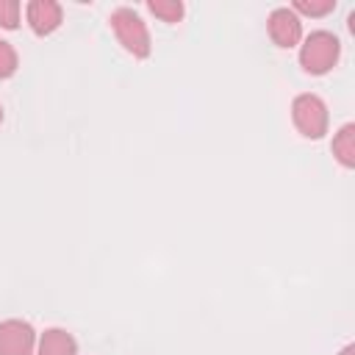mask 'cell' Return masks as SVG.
<instances>
[{
  "label": "cell",
  "instance_id": "obj_1",
  "mask_svg": "<svg viewBox=\"0 0 355 355\" xmlns=\"http://www.w3.org/2000/svg\"><path fill=\"white\" fill-rule=\"evenodd\" d=\"M338 55H341L338 36H333L330 31H313L300 50V64L308 75H324L336 67Z\"/></svg>",
  "mask_w": 355,
  "mask_h": 355
},
{
  "label": "cell",
  "instance_id": "obj_2",
  "mask_svg": "<svg viewBox=\"0 0 355 355\" xmlns=\"http://www.w3.org/2000/svg\"><path fill=\"white\" fill-rule=\"evenodd\" d=\"M111 28L119 39V44L136 55V58H147L150 55V31L141 22V17L133 8H116L111 14Z\"/></svg>",
  "mask_w": 355,
  "mask_h": 355
},
{
  "label": "cell",
  "instance_id": "obj_3",
  "mask_svg": "<svg viewBox=\"0 0 355 355\" xmlns=\"http://www.w3.org/2000/svg\"><path fill=\"white\" fill-rule=\"evenodd\" d=\"M291 119L305 139H322L327 133V108L316 94H300L291 103Z\"/></svg>",
  "mask_w": 355,
  "mask_h": 355
},
{
  "label": "cell",
  "instance_id": "obj_4",
  "mask_svg": "<svg viewBox=\"0 0 355 355\" xmlns=\"http://www.w3.org/2000/svg\"><path fill=\"white\" fill-rule=\"evenodd\" d=\"M36 344L33 327L22 319L0 322V355H31Z\"/></svg>",
  "mask_w": 355,
  "mask_h": 355
},
{
  "label": "cell",
  "instance_id": "obj_5",
  "mask_svg": "<svg viewBox=\"0 0 355 355\" xmlns=\"http://www.w3.org/2000/svg\"><path fill=\"white\" fill-rule=\"evenodd\" d=\"M266 28H269V36L277 47H294L302 36V22L291 8H275L269 14Z\"/></svg>",
  "mask_w": 355,
  "mask_h": 355
},
{
  "label": "cell",
  "instance_id": "obj_6",
  "mask_svg": "<svg viewBox=\"0 0 355 355\" xmlns=\"http://www.w3.org/2000/svg\"><path fill=\"white\" fill-rule=\"evenodd\" d=\"M25 17L36 36H47L61 25V6L55 0H31Z\"/></svg>",
  "mask_w": 355,
  "mask_h": 355
},
{
  "label": "cell",
  "instance_id": "obj_7",
  "mask_svg": "<svg viewBox=\"0 0 355 355\" xmlns=\"http://www.w3.org/2000/svg\"><path fill=\"white\" fill-rule=\"evenodd\" d=\"M75 352H78L75 338L61 327H50L39 338V355H75Z\"/></svg>",
  "mask_w": 355,
  "mask_h": 355
},
{
  "label": "cell",
  "instance_id": "obj_8",
  "mask_svg": "<svg viewBox=\"0 0 355 355\" xmlns=\"http://www.w3.org/2000/svg\"><path fill=\"white\" fill-rule=\"evenodd\" d=\"M333 155L338 158L341 166L352 169L355 166V125H344L336 136H333Z\"/></svg>",
  "mask_w": 355,
  "mask_h": 355
},
{
  "label": "cell",
  "instance_id": "obj_9",
  "mask_svg": "<svg viewBox=\"0 0 355 355\" xmlns=\"http://www.w3.org/2000/svg\"><path fill=\"white\" fill-rule=\"evenodd\" d=\"M147 8L164 22H178L183 17V3L180 0H147Z\"/></svg>",
  "mask_w": 355,
  "mask_h": 355
},
{
  "label": "cell",
  "instance_id": "obj_10",
  "mask_svg": "<svg viewBox=\"0 0 355 355\" xmlns=\"http://www.w3.org/2000/svg\"><path fill=\"white\" fill-rule=\"evenodd\" d=\"M333 8H336V0H297L291 11L294 14L300 11V14H311V17H324Z\"/></svg>",
  "mask_w": 355,
  "mask_h": 355
},
{
  "label": "cell",
  "instance_id": "obj_11",
  "mask_svg": "<svg viewBox=\"0 0 355 355\" xmlns=\"http://www.w3.org/2000/svg\"><path fill=\"white\" fill-rule=\"evenodd\" d=\"M14 72H17V50L6 39H0V80L11 78Z\"/></svg>",
  "mask_w": 355,
  "mask_h": 355
},
{
  "label": "cell",
  "instance_id": "obj_12",
  "mask_svg": "<svg viewBox=\"0 0 355 355\" xmlns=\"http://www.w3.org/2000/svg\"><path fill=\"white\" fill-rule=\"evenodd\" d=\"M19 25V3L17 0H0V28L14 31Z\"/></svg>",
  "mask_w": 355,
  "mask_h": 355
},
{
  "label": "cell",
  "instance_id": "obj_13",
  "mask_svg": "<svg viewBox=\"0 0 355 355\" xmlns=\"http://www.w3.org/2000/svg\"><path fill=\"white\" fill-rule=\"evenodd\" d=\"M341 355H355V347H352V344H349V347H344V349H341Z\"/></svg>",
  "mask_w": 355,
  "mask_h": 355
},
{
  "label": "cell",
  "instance_id": "obj_14",
  "mask_svg": "<svg viewBox=\"0 0 355 355\" xmlns=\"http://www.w3.org/2000/svg\"><path fill=\"white\" fill-rule=\"evenodd\" d=\"M0 122H3V108H0Z\"/></svg>",
  "mask_w": 355,
  "mask_h": 355
}]
</instances>
